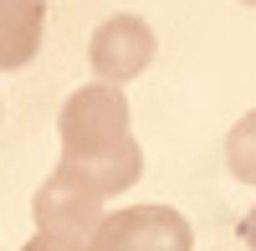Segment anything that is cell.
Instances as JSON below:
<instances>
[{
    "label": "cell",
    "instance_id": "obj_6",
    "mask_svg": "<svg viewBox=\"0 0 256 251\" xmlns=\"http://www.w3.org/2000/svg\"><path fill=\"white\" fill-rule=\"evenodd\" d=\"M226 159H230V174L236 180H246V184H256V108L230 128V138H226Z\"/></svg>",
    "mask_w": 256,
    "mask_h": 251
},
{
    "label": "cell",
    "instance_id": "obj_8",
    "mask_svg": "<svg viewBox=\"0 0 256 251\" xmlns=\"http://www.w3.org/2000/svg\"><path fill=\"white\" fill-rule=\"evenodd\" d=\"M241 241L256 251V205H251V210H246V220H241Z\"/></svg>",
    "mask_w": 256,
    "mask_h": 251
},
{
    "label": "cell",
    "instance_id": "obj_9",
    "mask_svg": "<svg viewBox=\"0 0 256 251\" xmlns=\"http://www.w3.org/2000/svg\"><path fill=\"white\" fill-rule=\"evenodd\" d=\"M241 6H256V0H241Z\"/></svg>",
    "mask_w": 256,
    "mask_h": 251
},
{
    "label": "cell",
    "instance_id": "obj_2",
    "mask_svg": "<svg viewBox=\"0 0 256 251\" xmlns=\"http://www.w3.org/2000/svg\"><path fill=\"white\" fill-rule=\"evenodd\" d=\"M195 231L174 205H128L98 220L88 251H190Z\"/></svg>",
    "mask_w": 256,
    "mask_h": 251
},
{
    "label": "cell",
    "instance_id": "obj_1",
    "mask_svg": "<svg viewBox=\"0 0 256 251\" xmlns=\"http://www.w3.org/2000/svg\"><path fill=\"white\" fill-rule=\"evenodd\" d=\"M56 128H62L56 170L67 180H77L88 195L108 200V195H123L128 184H138L144 154L134 138V113H128L123 88H108V82L77 88L62 102Z\"/></svg>",
    "mask_w": 256,
    "mask_h": 251
},
{
    "label": "cell",
    "instance_id": "obj_4",
    "mask_svg": "<svg viewBox=\"0 0 256 251\" xmlns=\"http://www.w3.org/2000/svg\"><path fill=\"white\" fill-rule=\"evenodd\" d=\"M31 216H36V231H41V236L88 246L92 231H98V220H102V200L88 195L77 180H67L62 170H52V180L41 184L36 200H31Z\"/></svg>",
    "mask_w": 256,
    "mask_h": 251
},
{
    "label": "cell",
    "instance_id": "obj_7",
    "mask_svg": "<svg viewBox=\"0 0 256 251\" xmlns=\"http://www.w3.org/2000/svg\"><path fill=\"white\" fill-rule=\"evenodd\" d=\"M20 251H88V246H72V241H56V236H41V231H36Z\"/></svg>",
    "mask_w": 256,
    "mask_h": 251
},
{
    "label": "cell",
    "instance_id": "obj_3",
    "mask_svg": "<svg viewBox=\"0 0 256 251\" xmlns=\"http://www.w3.org/2000/svg\"><path fill=\"white\" fill-rule=\"evenodd\" d=\"M154 26H148L144 16H108L102 26L92 31L88 41V62L98 82H108V88H118V82H134L148 62H154Z\"/></svg>",
    "mask_w": 256,
    "mask_h": 251
},
{
    "label": "cell",
    "instance_id": "obj_5",
    "mask_svg": "<svg viewBox=\"0 0 256 251\" xmlns=\"http://www.w3.org/2000/svg\"><path fill=\"white\" fill-rule=\"evenodd\" d=\"M46 0H0V72H20L41 52Z\"/></svg>",
    "mask_w": 256,
    "mask_h": 251
}]
</instances>
